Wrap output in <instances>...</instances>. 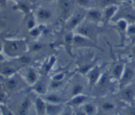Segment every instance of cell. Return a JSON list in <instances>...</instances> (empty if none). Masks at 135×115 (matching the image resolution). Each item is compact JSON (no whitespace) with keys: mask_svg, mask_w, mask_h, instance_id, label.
<instances>
[{"mask_svg":"<svg viewBox=\"0 0 135 115\" xmlns=\"http://www.w3.org/2000/svg\"><path fill=\"white\" fill-rule=\"evenodd\" d=\"M84 89V87L82 84H76L72 87L71 89V97H74V96H78V95L82 94L83 91Z\"/></svg>","mask_w":135,"mask_h":115,"instance_id":"24","label":"cell"},{"mask_svg":"<svg viewBox=\"0 0 135 115\" xmlns=\"http://www.w3.org/2000/svg\"><path fill=\"white\" fill-rule=\"evenodd\" d=\"M125 0H117V1H124Z\"/></svg>","mask_w":135,"mask_h":115,"instance_id":"42","label":"cell"},{"mask_svg":"<svg viewBox=\"0 0 135 115\" xmlns=\"http://www.w3.org/2000/svg\"><path fill=\"white\" fill-rule=\"evenodd\" d=\"M34 107L36 114L38 115H46L47 103L42 97H36L34 101Z\"/></svg>","mask_w":135,"mask_h":115,"instance_id":"8","label":"cell"},{"mask_svg":"<svg viewBox=\"0 0 135 115\" xmlns=\"http://www.w3.org/2000/svg\"><path fill=\"white\" fill-rule=\"evenodd\" d=\"M1 109H2V113H3L4 115H13V113H12L11 111H9V109H7L5 107V110H3L2 107H1Z\"/></svg>","mask_w":135,"mask_h":115,"instance_id":"37","label":"cell"},{"mask_svg":"<svg viewBox=\"0 0 135 115\" xmlns=\"http://www.w3.org/2000/svg\"><path fill=\"white\" fill-rule=\"evenodd\" d=\"M20 61H21V63H23V64H28L30 62L31 59L28 56H22L20 58Z\"/></svg>","mask_w":135,"mask_h":115,"instance_id":"30","label":"cell"},{"mask_svg":"<svg viewBox=\"0 0 135 115\" xmlns=\"http://www.w3.org/2000/svg\"><path fill=\"white\" fill-rule=\"evenodd\" d=\"M6 97H7V96H6V93H5V92H4L3 91H1V103L3 102V101H5V99H6Z\"/></svg>","mask_w":135,"mask_h":115,"instance_id":"38","label":"cell"},{"mask_svg":"<svg viewBox=\"0 0 135 115\" xmlns=\"http://www.w3.org/2000/svg\"><path fill=\"white\" fill-rule=\"evenodd\" d=\"M31 31H30V34H31V35L32 36H38L40 34V30L39 28H33L32 29V30H30Z\"/></svg>","mask_w":135,"mask_h":115,"instance_id":"32","label":"cell"},{"mask_svg":"<svg viewBox=\"0 0 135 115\" xmlns=\"http://www.w3.org/2000/svg\"><path fill=\"white\" fill-rule=\"evenodd\" d=\"M133 51V55H135V47H134V48L133 49V51Z\"/></svg>","mask_w":135,"mask_h":115,"instance_id":"41","label":"cell"},{"mask_svg":"<svg viewBox=\"0 0 135 115\" xmlns=\"http://www.w3.org/2000/svg\"><path fill=\"white\" fill-rule=\"evenodd\" d=\"M127 115H135V107H131L127 109Z\"/></svg>","mask_w":135,"mask_h":115,"instance_id":"34","label":"cell"},{"mask_svg":"<svg viewBox=\"0 0 135 115\" xmlns=\"http://www.w3.org/2000/svg\"><path fill=\"white\" fill-rule=\"evenodd\" d=\"M44 99L49 103L53 104H62L63 103L66 102V100L62 98L58 95L55 94V93H50V94L44 95Z\"/></svg>","mask_w":135,"mask_h":115,"instance_id":"14","label":"cell"},{"mask_svg":"<svg viewBox=\"0 0 135 115\" xmlns=\"http://www.w3.org/2000/svg\"><path fill=\"white\" fill-rule=\"evenodd\" d=\"M83 111L87 115H97L98 108L92 103H86L83 105Z\"/></svg>","mask_w":135,"mask_h":115,"instance_id":"20","label":"cell"},{"mask_svg":"<svg viewBox=\"0 0 135 115\" xmlns=\"http://www.w3.org/2000/svg\"><path fill=\"white\" fill-rule=\"evenodd\" d=\"M127 32L130 34H135V26H131L127 28Z\"/></svg>","mask_w":135,"mask_h":115,"instance_id":"36","label":"cell"},{"mask_svg":"<svg viewBox=\"0 0 135 115\" xmlns=\"http://www.w3.org/2000/svg\"><path fill=\"white\" fill-rule=\"evenodd\" d=\"M26 50V44L23 41H6L5 42V51L11 56L22 55Z\"/></svg>","mask_w":135,"mask_h":115,"instance_id":"1","label":"cell"},{"mask_svg":"<svg viewBox=\"0 0 135 115\" xmlns=\"http://www.w3.org/2000/svg\"><path fill=\"white\" fill-rule=\"evenodd\" d=\"M77 3L83 7H86L90 4V0H76Z\"/></svg>","mask_w":135,"mask_h":115,"instance_id":"31","label":"cell"},{"mask_svg":"<svg viewBox=\"0 0 135 115\" xmlns=\"http://www.w3.org/2000/svg\"><path fill=\"white\" fill-rule=\"evenodd\" d=\"M115 2H117V0H101L100 4H101L102 6L105 8L106 7L109 6V5H114Z\"/></svg>","mask_w":135,"mask_h":115,"instance_id":"26","label":"cell"},{"mask_svg":"<svg viewBox=\"0 0 135 115\" xmlns=\"http://www.w3.org/2000/svg\"><path fill=\"white\" fill-rule=\"evenodd\" d=\"M76 32L79 35L83 36L92 40L96 39L99 34V30L92 25L81 24L78 26Z\"/></svg>","mask_w":135,"mask_h":115,"instance_id":"2","label":"cell"},{"mask_svg":"<svg viewBox=\"0 0 135 115\" xmlns=\"http://www.w3.org/2000/svg\"><path fill=\"white\" fill-rule=\"evenodd\" d=\"M27 26H28V28L29 29H30V30H32V29L34 28V26H35V22H34V19H30L27 22Z\"/></svg>","mask_w":135,"mask_h":115,"instance_id":"33","label":"cell"},{"mask_svg":"<svg viewBox=\"0 0 135 115\" xmlns=\"http://www.w3.org/2000/svg\"><path fill=\"white\" fill-rule=\"evenodd\" d=\"M73 45L79 47H96L99 48L96 46L94 43L92 42V39H88L86 37L80 35L74 36Z\"/></svg>","mask_w":135,"mask_h":115,"instance_id":"4","label":"cell"},{"mask_svg":"<svg viewBox=\"0 0 135 115\" xmlns=\"http://www.w3.org/2000/svg\"><path fill=\"white\" fill-rule=\"evenodd\" d=\"M32 105L31 99L27 96L21 102L18 110V115H27Z\"/></svg>","mask_w":135,"mask_h":115,"instance_id":"10","label":"cell"},{"mask_svg":"<svg viewBox=\"0 0 135 115\" xmlns=\"http://www.w3.org/2000/svg\"><path fill=\"white\" fill-rule=\"evenodd\" d=\"M42 46L41 44H39V43H36V44H34L32 46V50L34 51H39L42 49Z\"/></svg>","mask_w":135,"mask_h":115,"instance_id":"35","label":"cell"},{"mask_svg":"<svg viewBox=\"0 0 135 115\" xmlns=\"http://www.w3.org/2000/svg\"><path fill=\"white\" fill-rule=\"evenodd\" d=\"M75 115H87L83 110H79L75 113Z\"/></svg>","mask_w":135,"mask_h":115,"instance_id":"39","label":"cell"},{"mask_svg":"<svg viewBox=\"0 0 135 115\" xmlns=\"http://www.w3.org/2000/svg\"><path fill=\"white\" fill-rule=\"evenodd\" d=\"M87 100H88V97L86 96L80 94L71 97V99L69 100L67 102V105L71 107H79L82 105H84L86 103Z\"/></svg>","mask_w":135,"mask_h":115,"instance_id":"7","label":"cell"},{"mask_svg":"<svg viewBox=\"0 0 135 115\" xmlns=\"http://www.w3.org/2000/svg\"><path fill=\"white\" fill-rule=\"evenodd\" d=\"M63 110V107L61 104H53L47 103V108H46L47 115H59Z\"/></svg>","mask_w":135,"mask_h":115,"instance_id":"12","label":"cell"},{"mask_svg":"<svg viewBox=\"0 0 135 115\" xmlns=\"http://www.w3.org/2000/svg\"><path fill=\"white\" fill-rule=\"evenodd\" d=\"M71 107L67 105V107L65 109H63L61 113L59 114V115H73V112Z\"/></svg>","mask_w":135,"mask_h":115,"instance_id":"28","label":"cell"},{"mask_svg":"<svg viewBox=\"0 0 135 115\" xmlns=\"http://www.w3.org/2000/svg\"><path fill=\"white\" fill-rule=\"evenodd\" d=\"M100 108L104 113H108L113 112L115 109L116 105L112 101H103L100 103Z\"/></svg>","mask_w":135,"mask_h":115,"instance_id":"19","label":"cell"},{"mask_svg":"<svg viewBox=\"0 0 135 115\" xmlns=\"http://www.w3.org/2000/svg\"><path fill=\"white\" fill-rule=\"evenodd\" d=\"M60 9L63 16L68 17L71 10V4L69 0H60Z\"/></svg>","mask_w":135,"mask_h":115,"instance_id":"18","label":"cell"},{"mask_svg":"<svg viewBox=\"0 0 135 115\" xmlns=\"http://www.w3.org/2000/svg\"><path fill=\"white\" fill-rule=\"evenodd\" d=\"M85 17L86 14H83L81 13L73 14L69 18L68 22L66 24V28L67 29V30H71L78 27L83 22V19Z\"/></svg>","mask_w":135,"mask_h":115,"instance_id":"3","label":"cell"},{"mask_svg":"<svg viewBox=\"0 0 135 115\" xmlns=\"http://www.w3.org/2000/svg\"><path fill=\"white\" fill-rule=\"evenodd\" d=\"M118 11V6L116 5H112L104 8V12L103 14V18L106 22L110 21L115 16Z\"/></svg>","mask_w":135,"mask_h":115,"instance_id":"11","label":"cell"},{"mask_svg":"<svg viewBox=\"0 0 135 115\" xmlns=\"http://www.w3.org/2000/svg\"><path fill=\"white\" fill-rule=\"evenodd\" d=\"M134 76V71L130 67H127L124 70L123 74L120 79V88H123L130 82Z\"/></svg>","mask_w":135,"mask_h":115,"instance_id":"6","label":"cell"},{"mask_svg":"<svg viewBox=\"0 0 135 115\" xmlns=\"http://www.w3.org/2000/svg\"><path fill=\"white\" fill-rule=\"evenodd\" d=\"M86 17L87 18L93 22H98L103 18V14L100 11L97 9H90L87 11L86 13Z\"/></svg>","mask_w":135,"mask_h":115,"instance_id":"13","label":"cell"},{"mask_svg":"<svg viewBox=\"0 0 135 115\" xmlns=\"http://www.w3.org/2000/svg\"><path fill=\"white\" fill-rule=\"evenodd\" d=\"M63 81H56V80H52L50 84V88L52 89H57L59 88L63 85Z\"/></svg>","mask_w":135,"mask_h":115,"instance_id":"27","label":"cell"},{"mask_svg":"<svg viewBox=\"0 0 135 115\" xmlns=\"http://www.w3.org/2000/svg\"><path fill=\"white\" fill-rule=\"evenodd\" d=\"M32 89L36 93L40 95H46L47 92V86L45 84V82L42 81H37L36 84L32 86Z\"/></svg>","mask_w":135,"mask_h":115,"instance_id":"17","label":"cell"},{"mask_svg":"<svg viewBox=\"0 0 135 115\" xmlns=\"http://www.w3.org/2000/svg\"><path fill=\"white\" fill-rule=\"evenodd\" d=\"M65 74L64 73H59L55 75L53 78V80H56V81H63V79L64 78Z\"/></svg>","mask_w":135,"mask_h":115,"instance_id":"29","label":"cell"},{"mask_svg":"<svg viewBox=\"0 0 135 115\" xmlns=\"http://www.w3.org/2000/svg\"><path fill=\"white\" fill-rule=\"evenodd\" d=\"M119 97L121 100L126 102H133L134 97V92L130 88H123L119 93Z\"/></svg>","mask_w":135,"mask_h":115,"instance_id":"9","label":"cell"},{"mask_svg":"<svg viewBox=\"0 0 135 115\" xmlns=\"http://www.w3.org/2000/svg\"><path fill=\"white\" fill-rule=\"evenodd\" d=\"M26 80L29 85L33 86L38 81V74L33 68H29L26 74Z\"/></svg>","mask_w":135,"mask_h":115,"instance_id":"16","label":"cell"},{"mask_svg":"<svg viewBox=\"0 0 135 115\" xmlns=\"http://www.w3.org/2000/svg\"><path fill=\"white\" fill-rule=\"evenodd\" d=\"M87 74L89 86L90 87L95 86L102 76L101 68L98 67H94L88 72Z\"/></svg>","mask_w":135,"mask_h":115,"instance_id":"5","label":"cell"},{"mask_svg":"<svg viewBox=\"0 0 135 115\" xmlns=\"http://www.w3.org/2000/svg\"><path fill=\"white\" fill-rule=\"evenodd\" d=\"M31 1H35V0H31Z\"/></svg>","mask_w":135,"mask_h":115,"instance_id":"43","label":"cell"},{"mask_svg":"<svg viewBox=\"0 0 135 115\" xmlns=\"http://www.w3.org/2000/svg\"><path fill=\"white\" fill-rule=\"evenodd\" d=\"M73 40H74V36L71 33L66 34L65 37V43L66 48H67V51L71 55H72L71 53V47L73 45Z\"/></svg>","mask_w":135,"mask_h":115,"instance_id":"23","label":"cell"},{"mask_svg":"<svg viewBox=\"0 0 135 115\" xmlns=\"http://www.w3.org/2000/svg\"><path fill=\"white\" fill-rule=\"evenodd\" d=\"M124 70H125V68H124L123 62H120V63H117L113 66V68L112 69V76L114 78L120 80L123 74Z\"/></svg>","mask_w":135,"mask_h":115,"instance_id":"15","label":"cell"},{"mask_svg":"<svg viewBox=\"0 0 135 115\" xmlns=\"http://www.w3.org/2000/svg\"><path fill=\"white\" fill-rule=\"evenodd\" d=\"M5 86L8 90L9 91H15L18 88L19 86V82L17 78L14 77H11L7 80Z\"/></svg>","mask_w":135,"mask_h":115,"instance_id":"21","label":"cell"},{"mask_svg":"<svg viewBox=\"0 0 135 115\" xmlns=\"http://www.w3.org/2000/svg\"><path fill=\"white\" fill-rule=\"evenodd\" d=\"M37 17L42 21H47L51 17V13L48 9L45 8H40L37 11Z\"/></svg>","mask_w":135,"mask_h":115,"instance_id":"22","label":"cell"},{"mask_svg":"<svg viewBox=\"0 0 135 115\" xmlns=\"http://www.w3.org/2000/svg\"><path fill=\"white\" fill-rule=\"evenodd\" d=\"M15 72V70L11 67H5L1 71V74L5 76H10Z\"/></svg>","mask_w":135,"mask_h":115,"instance_id":"25","label":"cell"},{"mask_svg":"<svg viewBox=\"0 0 135 115\" xmlns=\"http://www.w3.org/2000/svg\"><path fill=\"white\" fill-rule=\"evenodd\" d=\"M54 63V60H53V59H52L51 61H50V63H49L48 65H52V63ZM50 67H47H47H46V68H45V71H46V72H47V71H48L49 70H50Z\"/></svg>","mask_w":135,"mask_h":115,"instance_id":"40","label":"cell"}]
</instances>
